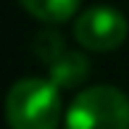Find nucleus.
Here are the masks:
<instances>
[{"label":"nucleus","mask_w":129,"mask_h":129,"mask_svg":"<svg viewBox=\"0 0 129 129\" xmlns=\"http://www.w3.org/2000/svg\"><path fill=\"white\" fill-rule=\"evenodd\" d=\"M21 5L45 24H63L71 16H77L82 0H19Z\"/></svg>","instance_id":"5"},{"label":"nucleus","mask_w":129,"mask_h":129,"mask_svg":"<svg viewBox=\"0 0 129 129\" xmlns=\"http://www.w3.org/2000/svg\"><path fill=\"white\" fill-rule=\"evenodd\" d=\"M126 34H129V24L124 13L111 5H92L84 13H79L77 24H74L77 42L95 53H108L121 48Z\"/></svg>","instance_id":"3"},{"label":"nucleus","mask_w":129,"mask_h":129,"mask_svg":"<svg viewBox=\"0 0 129 129\" xmlns=\"http://www.w3.org/2000/svg\"><path fill=\"white\" fill-rule=\"evenodd\" d=\"M50 69V82L58 87V90H71V87H79L82 82L90 77V61H87L84 53L79 50H63L61 55L53 63H48Z\"/></svg>","instance_id":"4"},{"label":"nucleus","mask_w":129,"mask_h":129,"mask_svg":"<svg viewBox=\"0 0 129 129\" xmlns=\"http://www.w3.org/2000/svg\"><path fill=\"white\" fill-rule=\"evenodd\" d=\"M32 48H34V55H37L42 63H53L63 50H66V42H63L61 32H55V29H42V32L34 37Z\"/></svg>","instance_id":"6"},{"label":"nucleus","mask_w":129,"mask_h":129,"mask_svg":"<svg viewBox=\"0 0 129 129\" xmlns=\"http://www.w3.org/2000/svg\"><path fill=\"white\" fill-rule=\"evenodd\" d=\"M66 129H129V98L119 87L95 84L79 92L66 108Z\"/></svg>","instance_id":"2"},{"label":"nucleus","mask_w":129,"mask_h":129,"mask_svg":"<svg viewBox=\"0 0 129 129\" xmlns=\"http://www.w3.org/2000/svg\"><path fill=\"white\" fill-rule=\"evenodd\" d=\"M5 116L11 129H58L63 119L61 90L50 79H19L8 92Z\"/></svg>","instance_id":"1"}]
</instances>
